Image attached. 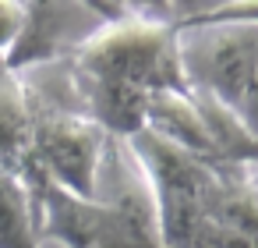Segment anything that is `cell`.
Masks as SVG:
<instances>
[{
	"instance_id": "cell-1",
	"label": "cell",
	"mask_w": 258,
	"mask_h": 248,
	"mask_svg": "<svg viewBox=\"0 0 258 248\" xmlns=\"http://www.w3.org/2000/svg\"><path fill=\"white\" fill-rule=\"evenodd\" d=\"M22 177L32 188L39 241L50 237L64 248H166L152 184L124 138H110L96 199L60 188L36 167H25Z\"/></svg>"
},
{
	"instance_id": "cell-2",
	"label": "cell",
	"mask_w": 258,
	"mask_h": 248,
	"mask_svg": "<svg viewBox=\"0 0 258 248\" xmlns=\"http://www.w3.org/2000/svg\"><path fill=\"white\" fill-rule=\"evenodd\" d=\"M68 64L82 75L110 78L135 85L142 92L159 89H187L180 68V36L173 22L117 15L99 22L68 57Z\"/></svg>"
},
{
	"instance_id": "cell-3",
	"label": "cell",
	"mask_w": 258,
	"mask_h": 248,
	"mask_svg": "<svg viewBox=\"0 0 258 248\" xmlns=\"http://www.w3.org/2000/svg\"><path fill=\"white\" fill-rule=\"evenodd\" d=\"M22 78L32 100V149L25 167H36L39 174H46L75 195L96 199L110 135L89 114H82L75 92L60 96L36 85L29 75Z\"/></svg>"
},
{
	"instance_id": "cell-4",
	"label": "cell",
	"mask_w": 258,
	"mask_h": 248,
	"mask_svg": "<svg viewBox=\"0 0 258 248\" xmlns=\"http://www.w3.org/2000/svg\"><path fill=\"white\" fill-rule=\"evenodd\" d=\"M131 153L138 156L152 195H156V213H159V230L166 248H195L198 230L205 223V206L212 191V174L216 160L195 156L156 131H138L135 138H124Z\"/></svg>"
},
{
	"instance_id": "cell-5",
	"label": "cell",
	"mask_w": 258,
	"mask_h": 248,
	"mask_svg": "<svg viewBox=\"0 0 258 248\" xmlns=\"http://www.w3.org/2000/svg\"><path fill=\"white\" fill-rule=\"evenodd\" d=\"M177 36L187 89H205L216 100L237 107L258 71V25H177Z\"/></svg>"
},
{
	"instance_id": "cell-6",
	"label": "cell",
	"mask_w": 258,
	"mask_h": 248,
	"mask_svg": "<svg viewBox=\"0 0 258 248\" xmlns=\"http://www.w3.org/2000/svg\"><path fill=\"white\" fill-rule=\"evenodd\" d=\"M198 244H205V248H258V170L254 167L216 163Z\"/></svg>"
},
{
	"instance_id": "cell-7",
	"label": "cell",
	"mask_w": 258,
	"mask_h": 248,
	"mask_svg": "<svg viewBox=\"0 0 258 248\" xmlns=\"http://www.w3.org/2000/svg\"><path fill=\"white\" fill-rule=\"evenodd\" d=\"M145 128L156 131L159 138L195 153V156H205V160H216L212 153V142H209V131L202 124V114L191 100L187 89H159V92H149V107H145Z\"/></svg>"
},
{
	"instance_id": "cell-8",
	"label": "cell",
	"mask_w": 258,
	"mask_h": 248,
	"mask_svg": "<svg viewBox=\"0 0 258 248\" xmlns=\"http://www.w3.org/2000/svg\"><path fill=\"white\" fill-rule=\"evenodd\" d=\"M187 92H191V100L202 114V124L209 131L216 163H247V167H254L258 163V138L247 131L240 114L230 103L205 92V89H187Z\"/></svg>"
},
{
	"instance_id": "cell-9",
	"label": "cell",
	"mask_w": 258,
	"mask_h": 248,
	"mask_svg": "<svg viewBox=\"0 0 258 248\" xmlns=\"http://www.w3.org/2000/svg\"><path fill=\"white\" fill-rule=\"evenodd\" d=\"M32 149V100L18 71L0 68V163L25 170Z\"/></svg>"
},
{
	"instance_id": "cell-10",
	"label": "cell",
	"mask_w": 258,
	"mask_h": 248,
	"mask_svg": "<svg viewBox=\"0 0 258 248\" xmlns=\"http://www.w3.org/2000/svg\"><path fill=\"white\" fill-rule=\"evenodd\" d=\"M0 248H39L36 202L29 181L0 163Z\"/></svg>"
},
{
	"instance_id": "cell-11",
	"label": "cell",
	"mask_w": 258,
	"mask_h": 248,
	"mask_svg": "<svg viewBox=\"0 0 258 248\" xmlns=\"http://www.w3.org/2000/svg\"><path fill=\"white\" fill-rule=\"evenodd\" d=\"M216 22H240V25H258V0H223V4L195 15V18H184V22H173V25H216Z\"/></svg>"
},
{
	"instance_id": "cell-12",
	"label": "cell",
	"mask_w": 258,
	"mask_h": 248,
	"mask_svg": "<svg viewBox=\"0 0 258 248\" xmlns=\"http://www.w3.org/2000/svg\"><path fill=\"white\" fill-rule=\"evenodd\" d=\"M25 32V0H0V68H8Z\"/></svg>"
},
{
	"instance_id": "cell-13",
	"label": "cell",
	"mask_w": 258,
	"mask_h": 248,
	"mask_svg": "<svg viewBox=\"0 0 258 248\" xmlns=\"http://www.w3.org/2000/svg\"><path fill=\"white\" fill-rule=\"evenodd\" d=\"M110 8L124 11V15H142V18H159V22H173V4L177 0H106Z\"/></svg>"
},
{
	"instance_id": "cell-14",
	"label": "cell",
	"mask_w": 258,
	"mask_h": 248,
	"mask_svg": "<svg viewBox=\"0 0 258 248\" xmlns=\"http://www.w3.org/2000/svg\"><path fill=\"white\" fill-rule=\"evenodd\" d=\"M233 110L240 114V121L247 124V131L258 138V71H254V78L247 82V89H244V96L237 100Z\"/></svg>"
},
{
	"instance_id": "cell-15",
	"label": "cell",
	"mask_w": 258,
	"mask_h": 248,
	"mask_svg": "<svg viewBox=\"0 0 258 248\" xmlns=\"http://www.w3.org/2000/svg\"><path fill=\"white\" fill-rule=\"evenodd\" d=\"M216 4H223V0H177V4H173V22L195 18V15H202V11H209Z\"/></svg>"
},
{
	"instance_id": "cell-16",
	"label": "cell",
	"mask_w": 258,
	"mask_h": 248,
	"mask_svg": "<svg viewBox=\"0 0 258 248\" xmlns=\"http://www.w3.org/2000/svg\"><path fill=\"white\" fill-rule=\"evenodd\" d=\"M198 248H205V244H198Z\"/></svg>"
},
{
	"instance_id": "cell-17",
	"label": "cell",
	"mask_w": 258,
	"mask_h": 248,
	"mask_svg": "<svg viewBox=\"0 0 258 248\" xmlns=\"http://www.w3.org/2000/svg\"><path fill=\"white\" fill-rule=\"evenodd\" d=\"M254 170H258V163H254Z\"/></svg>"
}]
</instances>
